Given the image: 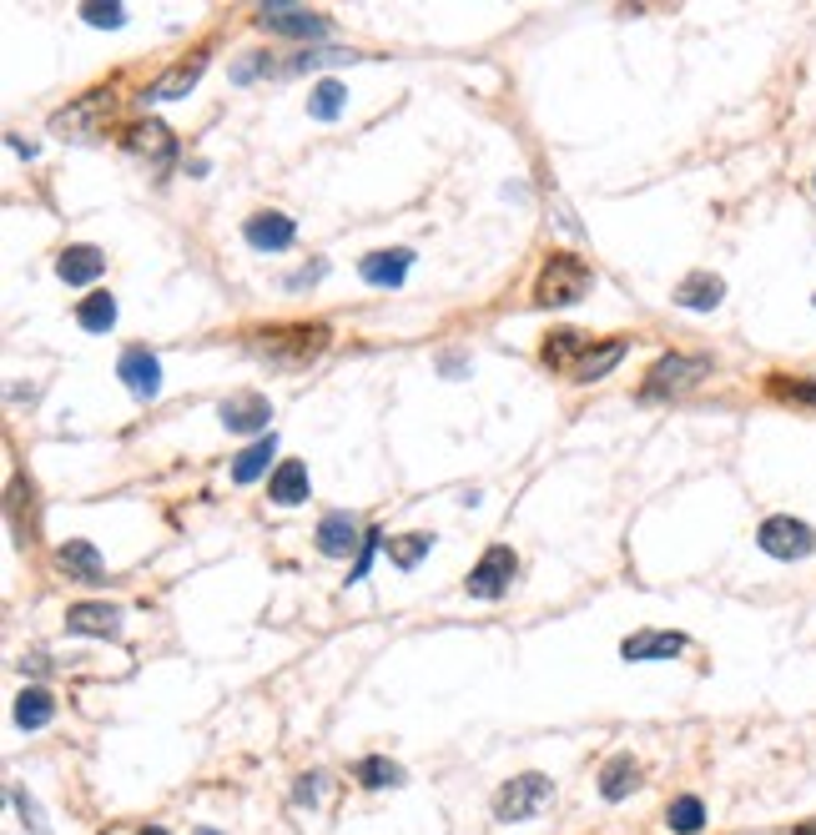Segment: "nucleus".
<instances>
[{
  "mask_svg": "<svg viewBox=\"0 0 816 835\" xmlns=\"http://www.w3.org/2000/svg\"><path fill=\"white\" fill-rule=\"evenodd\" d=\"M333 342L328 323H288V327H257L248 338V348L263 358L267 367H283V373H298L308 367L323 348Z\"/></svg>",
  "mask_w": 816,
  "mask_h": 835,
  "instance_id": "1",
  "label": "nucleus"
},
{
  "mask_svg": "<svg viewBox=\"0 0 816 835\" xmlns=\"http://www.w3.org/2000/svg\"><path fill=\"white\" fill-rule=\"evenodd\" d=\"M590 288H595V273L585 267V257H575V252H554V257L540 267L535 298H540L544 307H575Z\"/></svg>",
  "mask_w": 816,
  "mask_h": 835,
  "instance_id": "2",
  "label": "nucleus"
},
{
  "mask_svg": "<svg viewBox=\"0 0 816 835\" xmlns=\"http://www.w3.org/2000/svg\"><path fill=\"white\" fill-rule=\"evenodd\" d=\"M550 806H554L550 775H514L509 785H500V796H494V815H500L504 825L535 821V815H544Z\"/></svg>",
  "mask_w": 816,
  "mask_h": 835,
  "instance_id": "3",
  "label": "nucleus"
},
{
  "mask_svg": "<svg viewBox=\"0 0 816 835\" xmlns=\"http://www.w3.org/2000/svg\"><path fill=\"white\" fill-rule=\"evenodd\" d=\"M706 373H711V363H706V358L671 353V358H660V363L650 367V378H646V388H640V398H646V403H656V398H681V392L696 388Z\"/></svg>",
  "mask_w": 816,
  "mask_h": 835,
  "instance_id": "4",
  "label": "nucleus"
},
{
  "mask_svg": "<svg viewBox=\"0 0 816 835\" xmlns=\"http://www.w3.org/2000/svg\"><path fill=\"white\" fill-rule=\"evenodd\" d=\"M756 544H761L766 554H771V559H806V554L816 548V534H812V523L777 513V519H766V523H761Z\"/></svg>",
  "mask_w": 816,
  "mask_h": 835,
  "instance_id": "5",
  "label": "nucleus"
},
{
  "mask_svg": "<svg viewBox=\"0 0 816 835\" xmlns=\"http://www.w3.org/2000/svg\"><path fill=\"white\" fill-rule=\"evenodd\" d=\"M111 106H117L111 86H96V92H86L81 101H71L67 111H56L51 131H61V136H86V131H101V121L111 117Z\"/></svg>",
  "mask_w": 816,
  "mask_h": 835,
  "instance_id": "6",
  "label": "nucleus"
},
{
  "mask_svg": "<svg viewBox=\"0 0 816 835\" xmlns=\"http://www.w3.org/2000/svg\"><path fill=\"white\" fill-rule=\"evenodd\" d=\"M514 569H519L514 548L509 544H494V548H484V559L475 564V574H469V584H464V589H469L475 600H500L504 589H509Z\"/></svg>",
  "mask_w": 816,
  "mask_h": 835,
  "instance_id": "7",
  "label": "nucleus"
},
{
  "mask_svg": "<svg viewBox=\"0 0 816 835\" xmlns=\"http://www.w3.org/2000/svg\"><path fill=\"white\" fill-rule=\"evenodd\" d=\"M595 353V342L579 332V327H554L550 338H544V348H540V358H544V367L550 373H569L575 378L579 373V363Z\"/></svg>",
  "mask_w": 816,
  "mask_h": 835,
  "instance_id": "8",
  "label": "nucleus"
},
{
  "mask_svg": "<svg viewBox=\"0 0 816 835\" xmlns=\"http://www.w3.org/2000/svg\"><path fill=\"white\" fill-rule=\"evenodd\" d=\"M117 373H121V383L142 398V403H152V398L161 392V363L146 353V348H127V353H121V363H117Z\"/></svg>",
  "mask_w": 816,
  "mask_h": 835,
  "instance_id": "9",
  "label": "nucleus"
},
{
  "mask_svg": "<svg viewBox=\"0 0 816 835\" xmlns=\"http://www.w3.org/2000/svg\"><path fill=\"white\" fill-rule=\"evenodd\" d=\"M242 237H248L257 252H288L292 237H298V227H292L288 211H257V217H248Z\"/></svg>",
  "mask_w": 816,
  "mask_h": 835,
  "instance_id": "10",
  "label": "nucleus"
},
{
  "mask_svg": "<svg viewBox=\"0 0 816 835\" xmlns=\"http://www.w3.org/2000/svg\"><path fill=\"white\" fill-rule=\"evenodd\" d=\"M408 267H413V252L408 247H388V252H369V257L358 262V273L369 288H404Z\"/></svg>",
  "mask_w": 816,
  "mask_h": 835,
  "instance_id": "11",
  "label": "nucleus"
},
{
  "mask_svg": "<svg viewBox=\"0 0 816 835\" xmlns=\"http://www.w3.org/2000/svg\"><path fill=\"white\" fill-rule=\"evenodd\" d=\"M121 146L132 152V157H146V161H171L177 142H171V131L161 121H136V126L121 131Z\"/></svg>",
  "mask_w": 816,
  "mask_h": 835,
  "instance_id": "12",
  "label": "nucleus"
},
{
  "mask_svg": "<svg viewBox=\"0 0 816 835\" xmlns=\"http://www.w3.org/2000/svg\"><path fill=\"white\" fill-rule=\"evenodd\" d=\"M267 418H273V403H267L263 392H232L223 403L227 433H257V428H267Z\"/></svg>",
  "mask_w": 816,
  "mask_h": 835,
  "instance_id": "13",
  "label": "nucleus"
},
{
  "mask_svg": "<svg viewBox=\"0 0 816 835\" xmlns=\"http://www.w3.org/2000/svg\"><path fill=\"white\" fill-rule=\"evenodd\" d=\"M263 31H277V36H323L328 21L323 15H308L303 5H263Z\"/></svg>",
  "mask_w": 816,
  "mask_h": 835,
  "instance_id": "14",
  "label": "nucleus"
},
{
  "mask_svg": "<svg viewBox=\"0 0 816 835\" xmlns=\"http://www.w3.org/2000/svg\"><path fill=\"white\" fill-rule=\"evenodd\" d=\"M685 644L691 640H685V634H671V629H640V634H631V640L620 644V654L640 665V659H671V654H681Z\"/></svg>",
  "mask_w": 816,
  "mask_h": 835,
  "instance_id": "15",
  "label": "nucleus"
},
{
  "mask_svg": "<svg viewBox=\"0 0 816 835\" xmlns=\"http://www.w3.org/2000/svg\"><path fill=\"white\" fill-rule=\"evenodd\" d=\"M363 538H369V534H358L353 513H328V519L317 523V548H323L328 559H343V554L363 548Z\"/></svg>",
  "mask_w": 816,
  "mask_h": 835,
  "instance_id": "16",
  "label": "nucleus"
},
{
  "mask_svg": "<svg viewBox=\"0 0 816 835\" xmlns=\"http://www.w3.org/2000/svg\"><path fill=\"white\" fill-rule=\"evenodd\" d=\"M67 629L71 634H101V640H111V634H121V609H111V604H71Z\"/></svg>",
  "mask_w": 816,
  "mask_h": 835,
  "instance_id": "17",
  "label": "nucleus"
},
{
  "mask_svg": "<svg viewBox=\"0 0 816 835\" xmlns=\"http://www.w3.org/2000/svg\"><path fill=\"white\" fill-rule=\"evenodd\" d=\"M202 71H207V51H197L192 61H177L161 81H152V92L146 96H152V101H177V96H187L192 86H197Z\"/></svg>",
  "mask_w": 816,
  "mask_h": 835,
  "instance_id": "18",
  "label": "nucleus"
},
{
  "mask_svg": "<svg viewBox=\"0 0 816 835\" xmlns=\"http://www.w3.org/2000/svg\"><path fill=\"white\" fill-rule=\"evenodd\" d=\"M56 273H61L67 288H92L96 277L106 273V257L96 247H67L61 252V262H56Z\"/></svg>",
  "mask_w": 816,
  "mask_h": 835,
  "instance_id": "19",
  "label": "nucleus"
},
{
  "mask_svg": "<svg viewBox=\"0 0 816 835\" xmlns=\"http://www.w3.org/2000/svg\"><path fill=\"white\" fill-rule=\"evenodd\" d=\"M721 298H725V282L716 273H691L675 288V302L691 307V313H711V307H721Z\"/></svg>",
  "mask_w": 816,
  "mask_h": 835,
  "instance_id": "20",
  "label": "nucleus"
},
{
  "mask_svg": "<svg viewBox=\"0 0 816 835\" xmlns=\"http://www.w3.org/2000/svg\"><path fill=\"white\" fill-rule=\"evenodd\" d=\"M267 498H273V504H283V509L303 504V498H308V463H298V458L277 463V473L267 479Z\"/></svg>",
  "mask_w": 816,
  "mask_h": 835,
  "instance_id": "21",
  "label": "nucleus"
},
{
  "mask_svg": "<svg viewBox=\"0 0 816 835\" xmlns=\"http://www.w3.org/2000/svg\"><path fill=\"white\" fill-rule=\"evenodd\" d=\"M56 564H61V574L67 579H106L101 574V554H96L86 538H71V544H61V554H56Z\"/></svg>",
  "mask_w": 816,
  "mask_h": 835,
  "instance_id": "22",
  "label": "nucleus"
},
{
  "mask_svg": "<svg viewBox=\"0 0 816 835\" xmlns=\"http://www.w3.org/2000/svg\"><path fill=\"white\" fill-rule=\"evenodd\" d=\"M277 453V438L267 433V438H257V444H248L238 453V463H232V483H257L267 473V463H273Z\"/></svg>",
  "mask_w": 816,
  "mask_h": 835,
  "instance_id": "23",
  "label": "nucleus"
},
{
  "mask_svg": "<svg viewBox=\"0 0 816 835\" xmlns=\"http://www.w3.org/2000/svg\"><path fill=\"white\" fill-rule=\"evenodd\" d=\"M635 785H640V765H635L631 755H615L605 771H600V796L605 800H625Z\"/></svg>",
  "mask_w": 816,
  "mask_h": 835,
  "instance_id": "24",
  "label": "nucleus"
},
{
  "mask_svg": "<svg viewBox=\"0 0 816 835\" xmlns=\"http://www.w3.org/2000/svg\"><path fill=\"white\" fill-rule=\"evenodd\" d=\"M51 715H56V700L40 685H31L21 700H15V725L21 730H40V725H51Z\"/></svg>",
  "mask_w": 816,
  "mask_h": 835,
  "instance_id": "25",
  "label": "nucleus"
},
{
  "mask_svg": "<svg viewBox=\"0 0 816 835\" xmlns=\"http://www.w3.org/2000/svg\"><path fill=\"white\" fill-rule=\"evenodd\" d=\"M76 323L86 327V332H111V323H117V298H111V292H92V298L76 307Z\"/></svg>",
  "mask_w": 816,
  "mask_h": 835,
  "instance_id": "26",
  "label": "nucleus"
},
{
  "mask_svg": "<svg viewBox=\"0 0 816 835\" xmlns=\"http://www.w3.org/2000/svg\"><path fill=\"white\" fill-rule=\"evenodd\" d=\"M343 101H348V86H343V81H317L313 86V96H308V117L313 121H333L343 111Z\"/></svg>",
  "mask_w": 816,
  "mask_h": 835,
  "instance_id": "27",
  "label": "nucleus"
},
{
  "mask_svg": "<svg viewBox=\"0 0 816 835\" xmlns=\"http://www.w3.org/2000/svg\"><path fill=\"white\" fill-rule=\"evenodd\" d=\"M353 775H358V785H369V790H383V785H404V771H398L394 760H383V755L358 760Z\"/></svg>",
  "mask_w": 816,
  "mask_h": 835,
  "instance_id": "28",
  "label": "nucleus"
},
{
  "mask_svg": "<svg viewBox=\"0 0 816 835\" xmlns=\"http://www.w3.org/2000/svg\"><path fill=\"white\" fill-rule=\"evenodd\" d=\"M665 825H671L675 835H696L700 825H706V806H700L696 796L671 800V810H665Z\"/></svg>",
  "mask_w": 816,
  "mask_h": 835,
  "instance_id": "29",
  "label": "nucleus"
},
{
  "mask_svg": "<svg viewBox=\"0 0 816 835\" xmlns=\"http://www.w3.org/2000/svg\"><path fill=\"white\" fill-rule=\"evenodd\" d=\"M383 548H388V559H394L398 569H413V564L434 548V534H404V538H388Z\"/></svg>",
  "mask_w": 816,
  "mask_h": 835,
  "instance_id": "30",
  "label": "nucleus"
},
{
  "mask_svg": "<svg viewBox=\"0 0 816 835\" xmlns=\"http://www.w3.org/2000/svg\"><path fill=\"white\" fill-rule=\"evenodd\" d=\"M620 358H625V342H605V348H595V353L585 358V363H579V373H575V378H579V383L605 378V373L620 363Z\"/></svg>",
  "mask_w": 816,
  "mask_h": 835,
  "instance_id": "31",
  "label": "nucleus"
},
{
  "mask_svg": "<svg viewBox=\"0 0 816 835\" xmlns=\"http://www.w3.org/2000/svg\"><path fill=\"white\" fill-rule=\"evenodd\" d=\"M81 21H86V26L117 31L121 21H127V5H81Z\"/></svg>",
  "mask_w": 816,
  "mask_h": 835,
  "instance_id": "32",
  "label": "nucleus"
},
{
  "mask_svg": "<svg viewBox=\"0 0 816 835\" xmlns=\"http://www.w3.org/2000/svg\"><path fill=\"white\" fill-rule=\"evenodd\" d=\"M771 392H777V398H791V403H812V408H816V383H791V378H771Z\"/></svg>",
  "mask_w": 816,
  "mask_h": 835,
  "instance_id": "33",
  "label": "nucleus"
},
{
  "mask_svg": "<svg viewBox=\"0 0 816 835\" xmlns=\"http://www.w3.org/2000/svg\"><path fill=\"white\" fill-rule=\"evenodd\" d=\"M323 61H353V51H303L298 56V71H308V65H323Z\"/></svg>",
  "mask_w": 816,
  "mask_h": 835,
  "instance_id": "34",
  "label": "nucleus"
},
{
  "mask_svg": "<svg viewBox=\"0 0 816 835\" xmlns=\"http://www.w3.org/2000/svg\"><path fill=\"white\" fill-rule=\"evenodd\" d=\"M15 810H21V815H26V821H31V831H46V821H40V815H36V800H31V796H21V790H15Z\"/></svg>",
  "mask_w": 816,
  "mask_h": 835,
  "instance_id": "35",
  "label": "nucleus"
},
{
  "mask_svg": "<svg viewBox=\"0 0 816 835\" xmlns=\"http://www.w3.org/2000/svg\"><path fill=\"white\" fill-rule=\"evenodd\" d=\"M323 273H328V262H313V267H303V273L288 277V288H308V282H317Z\"/></svg>",
  "mask_w": 816,
  "mask_h": 835,
  "instance_id": "36",
  "label": "nucleus"
},
{
  "mask_svg": "<svg viewBox=\"0 0 816 835\" xmlns=\"http://www.w3.org/2000/svg\"><path fill=\"white\" fill-rule=\"evenodd\" d=\"M317 790H323V780H317V775L298 780V800H303V806H313V800H317Z\"/></svg>",
  "mask_w": 816,
  "mask_h": 835,
  "instance_id": "37",
  "label": "nucleus"
},
{
  "mask_svg": "<svg viewBox=\"0 0 816 835\" xmlns=\"http://www.w3.org/2000/svg\"><path fill=\"white\" fill-rule=\"evenodd\" d=\"M136 835H167V831H161V825H146V831H136Z\"/></svg>",
  "mask_w": 816,
  "mask_h": 835,
  "instance_id": "38",
  "label": "nucleus"
},
{
  "mask_svg": "<svg viewBox=\"0 0 816 835\" xmlns=\"http://www.w3.org/2000/svg\"><path fill=\"white\" fill-rule=\"evenodd\" d=\"M796 835H816V821L812 825H796Z\"/></svg>",
  "mask_w": 816,
  "mask_h": 835,
  "instance_id": "39",
  "label": "nucleus"
},
{
  "mask_svg": "<svg viewBox=\"0 0 816 835\" xmlns=\"http://www.w3.org/2000/svg\"><path fill=\"white\" fill-rule=\"evenodd\" d=\"M197 835H217V831H197Z\"/></svg>",
  "mask_w": 816,
  "mask_h": 835,
  "instance_id": "40",
  "label": "nucleus"
}]
</instances>
